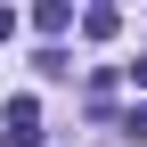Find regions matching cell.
<instances>
[{
  "mask_svg": "<svg viewBox=\"0 0 147 147\" xmlns=\"http://www.w3.org/2000/svg\"><path fill=\"white\" fill-rule=\"evenodd\" d=\"M123 74H131V82H139V90H147V57H139V65H123Z\"/></svg>",
  "mask_w": 147,
  "mask_h": 147,
  "instance_id": "obj_6",
  "label": "cell"
},
{
  "mask_svg": "<svg viewBox=\"0 0 147 147\" xmlns=\"http://www.w3.org/2000/svg\"><path fill=\"white\" fill-rule=\"evenodd\" d=\"M0 131H8V147H41V106H33V98H8Z\"/></svg>",
  "mask_w": 147,
  "mask_h": 147,
  "instance_id": "obj_1",
  "label": "cell"
},
{
  "mask_svg": "<svg viewBox=\"0 0 147 147\" xmlns=\"http://www.w3.org/2000/svg\"><path fill=\"white\" fill-rule=\"evenodd\" d=\"M33 25H41V33H49V41H57V33L74 25V8H65V0H41V8H33Z\"/></svg>",
  "mask_w": 147,
  "mask_h": 147,
  "instance_id": "obj_2",
  "label": "cell"
},
{
  "mask_svg": "<svg viewBox=\"0 0 147 147\" xmlns=\"http://www.w3.org/2000/svg\"><path fill=\"white\" fill-rule=\"evenodd\" d=\"M0 41H16V8H0Z\"/></svg>",
  "mask_w": 147,
  "mask_h": 147,
  "instance_id": "obj_5",
  "label": "cell"
},
{
  "mask_svg": "<svg viewBox=\"0 0 147 147\" xmlns=\"http://www.w3.org/2000/svg\"><path fill=\"white\" fill-rule=\"evenodd\" d=\"M115 131H123V139H147V106H131V115H115Z\"/></svg>",
  "mask_w": 147,
  "mask_h": 147,
  "instance_id": "obj_4",
  "label": "cell"
},
{
  "mask_svg": "<svg viewBox=\"0 0 147 147\" xmlns=\"http://www.w3.org/2000/svg\"><path fill=\"white\" fill-rule=\"evenodd\" d=\"M82 33H90V41H115V33H123V16H115V8H90V16H82Z\"/></svg>",
  "mask_w": 147,
  "mask_h": 147,
  "instance_id": "obj_3",
  "label": "cell"
}]
</instances>
